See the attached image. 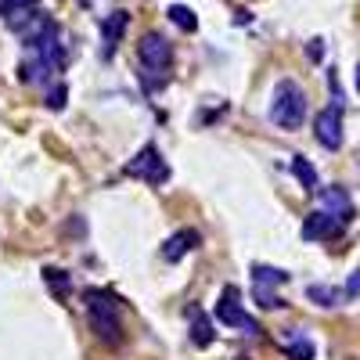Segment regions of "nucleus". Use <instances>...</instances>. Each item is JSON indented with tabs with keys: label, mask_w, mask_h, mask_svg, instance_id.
I'll use <instances>...</instances> for the list:
<instances>
[{
	"label": "nucleus",
	"mask_w": 360,
	"mask_h": 360,
	"mask_svg": "<svg viewBox=\"0 0 360 360\" xmlns=\"http://www.w3.org/2000/svg\"><path fill=\"white\" fill-rule=\"evenodd\" d=\"M83 307H86V321L94 328V335L108 346L123 342V310H119L115 295H108L105 288H86L83 292Z\"/></svg>",
	"instance_id": "obj_1"
},
{
	"label": "nucleus",
	"mask_w": 360,
	"mask_h": 360,
	"mask_svg": "<svg viewBox=\"0 0 360 360\" xmlns=\"http://www.w3.org/2000/svg\"><path fill=\"white\" fill-rule=\"evenodd\" d=\"M137 65H141V79L144 90H159L169 79V65H173V47L162 33H144L137 44Z\"/></svg>",
	"instance_id": "obj_2"
},
{
	"label": "nucleus",
	"mask_w": 360,
	"mask_h": 360,
	"mask_svg": "<svg viewBox=\"0 0 360 360\" xmlns=\"http://www.w3.org/2000/svg\"><path fill=\"white\" fill-rule=\"evenodd\" d=\"M270 123L281 130H299L307 123V94L295 79H281L274 86V101H270Z\"/></svg>",
	"instance_id": "obj_3"
},
{
	"label": "nucleus",
	"mask_w": 360,
	"mask_h": 360,
	"mask_svg": "<svg viewBox=\"0 0 360 360\" xmlns=\"http://www.w3.org/2000/svg\"><path fill=\"white\" fill-rule=\"evenodd\" d=\"M217 321L224 328H238L242 335H259L256 317L245 314V307H242V288H238V285H227L220 292V299H217Z\"/></svg>",
	"instance_id": "obj_4"
},
{
	"label": "nucleus",
	"mask_w": 360,
	"mask_h": 360,
	"mask_svg": "<svg viewBox=\"0 0 360 360\" xmlns=\"http://www.w3.org/2000/svg\"><path fill=\"white\" fill-rule=\"evenodd\" d=\"M127 176H137V180H144V184L159 188V184L169 180V166H166V159H162V152L155 144H144L141 152L127 162Z\"/></svg>",
	"instance_id": "obj_5"
},
{
	"label": "nucleus",
	"mask_w": 360,
	"mask_h": 360,
	"mask_svg": "<svg viewBox=\"0 0 360 360\" xmlns=\"http://www.w3.org/2000/svg\"><path fill=\"white\" fill-rule=\"evenodd\" d=\"M314 137H317L321 148H328V152H339V148H342V101H332L328 108L317 112Z\"/></svg>",
	"instance_id": "obj_6"
},
{
	"label": "nucleus",
	"mask_w": 360,
	"mask_h": 360,
	"mask_svg": "<svg viewBox=\"0 0 360 360\" xmlns=\"http://www.w3.org/2000/svg\"><path fill=\"white\" fill-rule=\"evenodd\" d=\"M346 231V224L339 217H332L328 209H317V213H310L303 220V238L307 242H332V238H339Z\"/></svg>",
	"instance_id": "obj_7"
},
{
	"label": "nucleus",
	"mask_w": 360,
	"mask_h": 360,
	"mask_svg": "<svg viewBox=\"0 0 360 360\" xmlns=\"http://www.w3.org/2000/svg\"><path fill=\"white\" fill-rule=\"evenodd\" d=\"M198 242H202V234H198L195 227H180V231H173V234L166 238V245H162V259H166V263H180L188 252H195V249H198Z\"/></svg>",
	"instance_id": "obj_8"
},
{
	"label": "nucleus",
	"mask_w": 360,
	"mask_h": 360,
	"mask_svg": "<svg viewBox=\"0 0 360 360\" xmlns=\"http://www.w3.org/2000/svg\"><path fill=\"white\" fill-rule=\"evenodd\" d=\"M321 209H328L332 217H339L342 224H353L356 209H353V198L342 184H332V188H321Z\"/></svg>",
	"instance_id": "obj_9"
},
{
	"label": "nucleus",
	"mask_w": 360,
	"mask_h": 360,
	"mask_svg": "<svg viewBox=\"0 0 360 360\" xmlns=\"http://www.w3.org/2000/svg\"><path fill=\"white\" fill-rule=\"evenodd\" d=\"M127 25H130V15H127V11H112V15L101 22V40H105L101 58H105V62H112V58H115L119 40H123V33H127Z\"/></svg>",
	"instance_id": "obj_10"
},
{
	"label": "nucleus",
	"mask_w": 360,
	"mask_h": 360,
	"mask_svg": "<svg viewBox=\"0 0 360 360\" xmlns=\"http://www.w3.org/2000/svg\"><path fill=\"white\" fill-rule=\"evenodd\" d=\"M188 321H191V342H195V349H209V346H213L217 332H213L209 314L202 307H188Z\"/></svg>",
	"instance_id": "obj_11"
},
{
	"label": "nucleus",
	"mask_w": 360,
	"mask_h": 360,
	"mask_svg": "<svg viewBox=\"0 0 360 360\" xmlns=\"http://www.w3.org/2000/svg\"><path fill=\"white\" fill-rule=\"evenodd\" d=\"M44 285H47L58 299H62V303H65L69 292H72V278L65 274V270H58V266H47V270H44Z\"/></svg>",
	"instance_id": "obj_12"
},
{
	"label": "nucleus",
	"mask_w": 360,
	"mask_h": 360,
	"mask_svg": "<svg viewBox=\"0 0 360 360\" xmlns=\"http://www.w3.org/2000/svg\"><path fill=\"white\" fill-rule=\"evenodd\" d=\"M288 281L285 270L278 266H266V263H252V285H270V288H281Z\"/></svg>",
	"instance_id": "obj_13"
},
{
	"label": "nucleus",
	"mask_w": 360,
	"mask_h": 360,
	"mask_svg": "<svg viewBox=\"0 0 360 360\" xmlns=\"http://www.w3.org/2000/svg\"><path fill=\"white\" fill-rule=\"evenodd\" d=\"M307 299L310 303H317V307H324V310H332V307H339V299H346L339 288H332V285H310L307 288Z\"/></svg>",
	"instance_id": "obj_14"
},
{
	"label": "nucleus",
	"mask_w": 360,
	"mask_h": 360,
	"mask_svg": "<svg viewBox=\"0 0 360 360\" xmlns=\"http://www.w3.org/2000/svg\"><path fill=\"white\" fill-rule=\"evenodd\" d=\"M292 173H295V180H299L307 191H317V169H314L303 155H292Z\"/></svg>",
	"instance_id": "obj_15"
},
{
	"label": "nucleus",
	"mask_w": 360,
	"mask_h": 360,
	"mask_svg": "<svg viewBox=\"0 0 360 360\" xmlns=\"http://www.w3.org/2000/svg\"><path fill=\"white\" fill-rule=\"evenodd\" d=\"M166 15H169V22H173L176 29H184V33H195L198 18H195V11H191V8H184V4H173Z\"/></svg>",
	"instance_id": "obj_16"
},
{
	"label": "nucleus",
	"mask_w": 360,
	"mask_h": 360,
	"mask_svg": "<svg viewBox=\"0 0 360 360\" xmlns=\"http://www.w3.org/2000/svg\"><path fill=\"white\" fill-rule=\"evenodd\" d=\"M252 299L263 307V310H278V307H285V299L270 288V285H252Z\"/></svg>",
	"instance_id": "obj_17"
},
{
	"label": "nucleus",
	"mask_w": 360,
	"mask_h": 360,
	"mask_svg": "<svg viewBox=\"0 0 360 360\" xmlns=\"http://www.w3.org/2000/svg\"><path fill=\"white\" fill-rule=\"evenodd\" d=\"M37 4H40V0H0V18L11 22V18H18L22 11L37 8Z\"/></svg>",
	"instance_id": "obj_18"
},
{
	"label": "nucleus",
	"mask_w": 360,
	"mask_h": 360,
	"mask_svg": "<svg viewBox=\"0 0 360 360\" xmlns=\"http://www.w3.org/2000/svg\"><path fill=\"white\" fill-rule=\"evenodd\" d=\"M288 356L292 360H314V342L303 335H288Z\"/></svg>",
	"instance_id": "obj_19"
},
{
	"label": "nucleus",
	"mask_w": 360,
	"mask_h": 360,
	"mask_svg": "<svg viewBox=\"0 0 360 360\" xmlns=\"http://www.w3.org/2000/svg\"><path fill=\"white\" fill-rule=\"evenodd\" d=\"M65 98H69V86L65 83H58L51 94H47V108H54V112H62L65 108Z\"/></svg>",
	"instance_id": "obj_20"
},
{
	"label": "nucleus",
	"mask_w": 360,
	"mask_h": 360,
	"mask_svg": "<svg viewBox=\"0 0 360 360\" xmlns=\"http://www.w3.org/2000/svg\"><path fill=\"white\" fill-rule=\"evenodd\" d=\"M342 295H346V299H356V295H360V270H353V278L346 281Z\"/></svg>",
	"instance_id": "obj_21"
},
{
	"label": "nucleus",
	"mask_w": 360,
	"mask_h": 360,
	"mask_svg": "<svg viewBox=\"0 0 360 360\" xmlns=\"http://www.w3.org/2000/svg\"><path fill=\"white\" fill-rule=\"evenodd\" d=\"M307 54H310V62H321V58H324V40H310Z\"/></svg>",
	"instance_id": "obj_22"
},
{
	"label": "nucleus",
	"mask_w": 360,
	"mask_h": 360,
	"mask_svg": "<svg viewBox=\"0 0 360 360\" xmlns=\"http://www.w3.org/2000/svg\"><path fill=\"white\" fill-rule=\"evenodd\" d=\"M356 90H360V65H356Z\"/></svg>",
	"instance_id": "obj_23"
},
{
	"label": "nucleus",
	"mask_w": 360,
	"mask_h": 360,
	"mask_svg": "<svg viewBox=\"0 0 360 360\" xmlns=\"http://www.w3.org/2000/svg\"><path fill=\"white\" fill-rule=\"evenodd\" d=\"M79 4H90V0H79Z\"/></svg>",
	"instance_id": "obj_24"
}]
</instances>
